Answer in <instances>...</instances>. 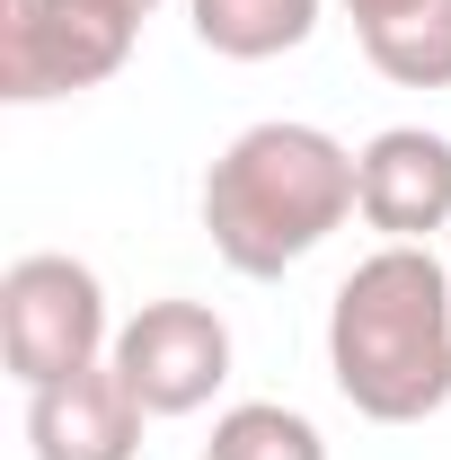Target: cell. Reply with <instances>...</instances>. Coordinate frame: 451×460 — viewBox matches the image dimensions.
<instances>
[{"instance_id":"52a82bcc","label":"cell","mask_w":451,"mask_h":460,"mask_svg":"<svg viewBox=\"0 0 451 460\" xmlns=\"http://www.w3.org/2000/svg\"><path fill=\"white\" fill-rule=\"evenodd\" d=\"M142 425H151V407L133 399V381L115 363H89L54 390H27V452L36 460H133Z\"/></svg>"},{"instance_id":"5b68a950","label":"cell","mask_w":451,"mask_h":460,"mask_svg":"<svg viewBox=\"0 0 451 460\" xmlns=\"http://www.w3.org/2000/svg\"><path fill=\"white\" fill-rule=\"evenodd\" d=\"M107 363L133 381V399L151 416H195L230 381V328H222V310H204V301H142L115 328Z\"/></svg>"},{"instance_id":"7c38bea8","label":"cell","mask_w":451,"mask_h":460,"mask_svg":"<svg viewBox=\"0 0 451 460\" xmlns=\"http://www.w3.org/2000/svg\"><path fill=\"white\" fill-rule=\"evenodd\" d=\"M124 9H142V18H151V9H160V0H124Z\"/></svg>"},{"instance_id":"7a4b0ae2","label":"cell","mask_w":451,"mask_h":460,"mask_svg":"<svg viewBox=\"0 0 451 460\" xmlns=\"http://www.w3.org/2000/svg\"><path fill=\"white\" fill-rule=\"evenodd\" d=\"M363 204L354 151L319 124H248L204 169V230L230 275L275 284Z\"/></svg>"},{"instance_id":"6da1fadb","label":"cell","mask_w":451,"mask_h":460,"mask_svg":"<svg viewBox=\"0 0 451 460\" xmlns=\"http://www.w3.org/2000/svg\"><path fill=\"white\" fill-rule=\"evenodd\" d=\"M328 372L372 425H425L451 407V266L434 248H372L337 284Z\"/></svg>"},{"instance_id":"3957f363","label":"cell","mask_w":451,"mask_h":460,"mask_svg":"<svg viewBox=\"0 0 451 460\" xmlns=\"http://www.w3.org/2000/svg\"><path fill=\"white\" fill-rule=\"evenodd\" d=\"M107 354H115L107 292H98V275L80 257L36 248V257H18L0 275V363H9V381L54 390V381L107 363Z\"/></svg>"},{"instance_id":"277c9868","label":"cell","mask_w":451,"mask_h":460,"mask_svg":"<svg viewBox=\"0 0 451 460\" xmlns=\"http://www.w3.org/2000/svg\"><path fill=\"white\" fill-rule=\"evenodd\" d=\"M142 9L124 0H0V98L45 107L124 71Z\"/></svg>"},{"instance_id":"8992f818","label":"cell","mask_w":451,"mask_h":460,"mask_svg":"<svg viewBox=\"0 0 451 460\" xmlns=\"http://www.w3.org/2000/svg\"><path fill=\"white\" fill-rule=\"evenodd\" d=\"M354 177H363V222L381 230L390 248H425L434 230H451V142L425 133V124H390L354 151Z\"/></svg>"},{"instance_id":"8fae6325","label":"cell","mask_w":451,"mask_h":460,"mask_svg":"<svg viewBox=\"0 0 451 460\" xmlns=\"http://www.w3.org/2000/svg\"><path fill=\"white\" fill-rule=\"evenodd\" d=\"M354 9V27H381V18H398V9H416V0H345Z\"/></svg>"},{"instance_id":"9c48e42d","label":"cell","mask_w":451,"mask_h":460,"mask_svg":"<svg viewBox=\"0 0 451 460\" xmlns=\"http://www.w3.org/2000/svg\"><path fill=\"white\" fill-rule=\"evenodd\" d=\"M363 54L398 89H451V0H416L381 27H363Z\"/></svg>"},{"instance_id":"ba28073f","label":"cell","mask_w":451,"mask_h":460,"mask_svg":"<svg viewBox=\"0 0 451 460\" xmlns=\"http://www.w3.org/2000/svg\"><path fill=\"white\" fill-rule=\"evenodd\" d=\"M186 9L222 62H275L310 45V27H319V0H186Z\"/></svg>"},{"instance_id":"30bf717a","label":"cell","mask_w":451,"mask_h":460,"mask_svg":"<svg viewBox=\"0 0 451 460\" xmlns=\"http://www.w3.org/2000/svg\"><path fill=\"white\" fill-rule=\"evenodd\" d=\"M204 460H328V443H319V425L301 407L248 399V407H230L222 425H213Z\"/></svg>"}]
</instances>
